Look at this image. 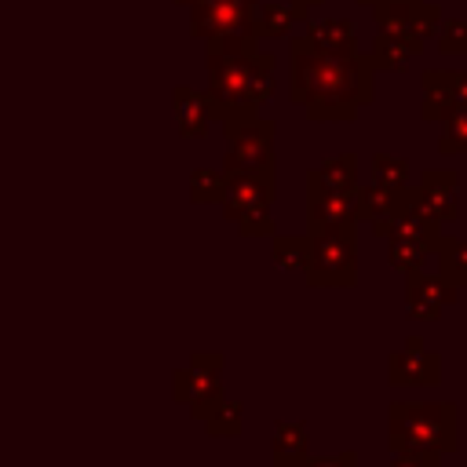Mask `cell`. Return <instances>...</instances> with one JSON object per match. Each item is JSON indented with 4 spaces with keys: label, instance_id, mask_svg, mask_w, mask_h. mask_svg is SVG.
Wrapping results in <instances>:
<instances>
[{
    "label": "cell",
    "instance_id": "1",
    "mask_svg": "<svg viewBox=\"0 0 467 467\" xmlns=\"http://www.w3.org/2000/svg\"><path fill=\"white\" fill-rule=\"evenodd\" d=\"M292 95L325 120H343L368 99V73L350 51H321L317 44H292Z\"/></svg>",
    "mask_w": 467,
    "mask_h": 467
},
{
    "label": "cell",
    "instance_id": "2",
    "mask_svg": "<svg viewBox=\"0 0 467 467\" xmlns=\"http://www.w3.org/2000/svg\"><path fill=\"white\" fill-rule=\"evenodd\" d=\"M390 449L438 467L445 452L456 449V405L452 401H398L390 405Z\"/></svg>",
    "mask_w": 467,
    "mask_h": 467
},
{
    "label": "cell",
    "instance_id": "3",
    "mask_svg": "<svg viewBox=\"0 0 467 467\" xmlns=\"http://www.w3.org/2000/svg\"><path fill=\"white\" fill-rule=\"evenodd\" d=\"M259 0H197L190 4V33L208 44V51L223 47H255Z\"/></svg>",
    "mask_w": 467,
    "mask_h": 467
},
{
    "label": "cell",
    "instance_id": "4",
    "mask_svg": "<svg viewBox=\"0 0 467 467\" xmlns=\"http://www.w3.org/2000/svg\"><path fill=\"white\" fill-rule=\"evenodd\" d=\"M252 69L255 47H223L208 51V102L219 117L237 120L252 117Z\"/></svg>",
    "mask_w": 467,
    "mask_h": 467
},
{
    "label": "cell",
    "instance_id": "5",
    "mask_svg": "<svg viewBox=\"0 0 467 467\" xmlns=\"http://www.w3.org/2000/svg\"><path fill=\"white\" fill-rule=\"evenodd\" d=\"M310 263V281L314 285H350L354 281V237L350 226L343 230H321L314 241Z\"/></svg>",
    "mask_w": 467,
    "mask_h": 467
},
{
    "label": "cell",
    "instance_id": "6",
    "mask_svg": "<svg viewBox=\"0 0 467 467\" xmlns=\"http://www.w3.org/2000/svg\"><path fill=\"white\" fill-rule=\"evenodd\" d=\"M230 164L248 175L270 171V124L230 120Z\"/></svg>",
    "mask_w": 467,
    "mask_h": 467
},
{
    "label": "cell",
    "instance_id": "7",
    "mask_svg": "<svg viewBox=\"0 0 467 467\" xmlns=\"http://www.w3.org/2000/svg\"><path fill=\"white\" fill-rule=\"evenodd\" d=\"M456 285H449L441 274H423L420 266L409 270V292H405V303H409V314L412 317H438L449 303H456Z\"/></svg>",
    "mask_w": 467,
    "mask_h": 467
},
{
    "label": "cell",
    "instance_id": "8",
    "mask_svg": "<svg viewBox=\"0 0 467 467\" xmlns=\"http://www.w3.org/2000/svg\"><path fill=\"white\" fill-rule=\"evenodd\" d=\"M441 379V358L434 350H427L420 339H409L405 350H398L390 358V383H438Z\"/></svg>",
    "mask_w": 467,
    "mask_h": 467
},
{
    "label": "cell",
    "instance_id": "9",
    "mask_svg": "<svg viewBox=\"0 0 467 467\" xmlns=\"http://www.w3.org/2000/svg\"><path fill=\"white\" fill-rule=\"evenodd\" d=\"M420 212H427L434 223L456 219V175L452 171H431L416 193H409Z\"/></svg>",
    "mask_w": 467,
    "mask_h": 467
},
{
    "label": "cell",
    "instance_id": "10",
    "mask_svg": "<svg viewBox=\"0 0 467 467\" xmlns=\"http://www.w3.org/2000/svg\"><path fill=\"white\" fill-rule=\"evenodd\" d=\"M358 215V197L350 190H317L314 186V226L317 230H343Z\"/></svg>",
    "mask_w": 467,
    "mask_h": 467
},
{
    "label": "cell",
    "instance_id": "11",
    "mask_svg": "<svg viewBox=\"0 0 467 467\" xmlns=\"http://www.w3.org/2000/svg\"><path fill=\"white\" fill-rule=\"evenodd\" d=\"M208 113H212L208 95H201L193 88H175V117H179L182 135H204Z\"/></svg>",
    "mask_w": 467,
    "mask_h": 467
},
{
    "label": "cell",
    "instance_id": "12",
    "mask_svg": "<svg viewBox=\"0 0 467 467\" xmlns=\"http://www.w3.org/2000/svg\"><path fill=\"white\" fill-rule=\"evenodd\" d=\"M438 274L456 285V288H467V241H449V237H438Z\"/></svg>",
    "mask_w": 467,
    "mask_h": 467
},
{
    "label": "cell",
    "instance_id": "13",
    "mask_svg": "<svg viewBox=\"0 0 467 467\" xmlns=\"http://www.w3.org/2000/svg\"><path fill=\"white\" fill-rule=\"evenodd\" d=\"M310 44H317L321 51H350L354 26L350 22H314L310 26Z\"/></svg>",
    "mask_w": 467,
    "mask_h": 467
},
{
    "label": "cell",
    "instance_id": "14",
    "mask_svg": "<svg viewBox=\"0 0 467 467\" xmlns=\"http://www.w3.org/2000/svg\"><path fill=\"white\" fill-rule=\"evenodd\" d=\"M292 18H299L292 7L259 4V11H255V29H259V36H285L288 26H292Z\"/></svg>",
    "mask_w": 467,
    "mask_h": 467
},
{
    "label": "cell",
    "instance_id": "15",
    "mask_svg": "<svg viewBox=\"0 0 467 467\" xmlns=\"http://www.w3.org/2000/svg\"><path fill=\"white\" fill-rule=\"evenodd\" d=\"M317 190H350L354 186V157H336L321 171H314Z\"/></svg>",
    "mask_w": 467,
    "mask_h": 467
},
{
    "label": "cell",
    "instance_id": "16",
    "mask_svg": "<svg viewBox=\"0 0 467 467\" xmlns=\"http://www.w3.org/2000/svg\"><path fill=\"white\" fill-rule=\"evenodd\" d=\"M376 175H379V186H390V190H405V164H401V161H390V157H376Z\"/></svg>",
    "mask_w": 467,
    "mask_h": 467
},
{
    "label": "cell",
    "instance_id": "17",
    "mask_svg": "<svg viewBox=\"0 0 467 467\" xmlns=\"http://www.w3.org/2000/svg\"><path fill=\"white\" fill-rule=\"evenodd\" d=\"M441 150H445V153H452V150H467V113H460V117L449 124V131L441 135Z\"/></svg>",
    "mask_w": 467,
    "mask_h": 467
},
{
    "label": "cell",
    "instance_id": "18",
    "mask_svg": "<svg viewBox=\"0 0 467 467\" xmlns=\"http://www.w3.org/2000/svg\"><path fill=\"white\" fill-rule=\"evenodd\" d=\"M314 467H354V456L343 452V456H336V460H321V463H314Z\"/></svg>",
    "mask_w": 467,
    "mask_h": 467
},
{
    "label": "cell",
    "instance_id": "19",
    "mask_svg": "<svg viewBox=\"0 0 467 467\" xmlns=\"http://www.w3.org/2000/svg\"><path fill=\"white\" fill-rule=\"evenodd\" d=\"M394 467H423V463L412 460V456H401V452H398V463H394Z\"/></svg>",
    "mask_w": 467,
    "mask_h": 467
},
{
    "label": "cell",
    "instance_id": "20",
    "mask_svg": "<svg viewBox=\"0 0 467 467\" xmlns=\"http://www.w3.org/2000/svg\"><path fill=\"white\" fill-rule=\"evenodd\" d=\"M296 4H299V7H306V4H314V0H296Z\"/></svg>",
    "mask_w": 467,
    "mask_h": 467
},
{
    "label": "cell",
    "instance_id": "21",
    "mask_svg": "<svg viewBox=\"0 0 467 467\" xmlns=\"http://www.w3.org/2000/svg\"><path fill=\"white\" fill-rule=\"evenodd\" d=\"M179 4H197V0H179Z\"/></svg>",
    "mask_w": 467,
    "mask_h": 467
}]
</instances>
